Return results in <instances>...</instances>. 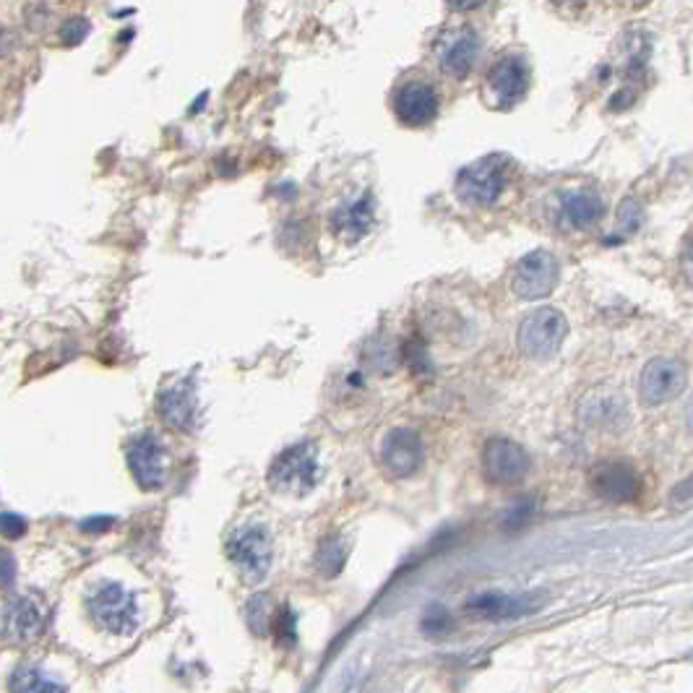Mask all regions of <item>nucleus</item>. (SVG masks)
Returning <instances> with one entry per match:
<instances>
[{"instance_id":"1","label":"nucleus","mask_w":693,"mask_h":693,"mask_svg":"<svg viewBox=\"0 0 693 693\" xmlns=\"http://www.w3.org/2000/svg\"><path fill=\"white\" fill-rule=\"evenodd\" d=\"M86 610L94 626L113 636H128L139 626V602L131 589H126L118 581H105L99 584L89 597H86Z\"/></svg>"},{"instance_id":"2","label":"nucleus","mask_w":693,"mask_h":693,"mask_svg":"<svg viewBox=\"0 0 693 693\" xmlns=\"http://www.w3.org/2000/svg\"><path fill=\"white\" fill-rule=\"evenodd\" d=\"M511 159L503 154H490L469 167L456 178V196L469 206H493L509 185Z\"/></svg>"},{"instance_id":"3","label":"nucleus","mask_w":693,"mask_h":693,"mask_svg":"<svg viewBox=\"0 0 693 693\" xmlns=\"http://www.w3.org/2000/svg\"><path fill=\"white\" fill-rule=\"evenodd\" d=\"M321 462L313 443H295L274 459L269 469L271 490L284 495H308L318 485Z\"/></svg>"},{"instance_id":"4","label":"nucleus","mask_w":693,"mask_h":693,"mask_svg":"<svg viewBox=\"0 0 693 693\" xmlns=\"http://www.w3.org/2000/svg\"><path fill=\"white\" fill-rule=\"evenodd\" d=\"M227 558L238 576L248 584H261L269 576L274 561V545L271 535L261 524H245L235 529L227 540Z\"/></svg>"},{"instance_id":"5","label":"nucleus","mask_w":693,"mask_h":693,"mask_svg":"<svg viewBox=\"0 0 693 693\" xmlns=\"http://www.w3.org/2000/svg\"><path fill=\"white\" fill-rule=\"evenodd\" d=\"M566 334V316L558 308L542 305V308H535V311L524 316L516 342H519V350H522L524 357L542 363V360H550L555 352L561 350Z\"/></svg>"},{"instance_id":"6","label":"nucleus","mask_w":693,"mask_h":693,"mask_svg":"<svg viewBox=\"0 0 693 693\" xmlns=\"http://www.w3.org/2000/svg\"><path fill=\"white\" fill-rule=\"evenodd\" d=\"M545 605H548V597L540 592H480L464 602V610L472 618H477V621L503 623L519 621V618H527V615H537Z\"/></svg>"},{"instance_id":"7","label":"nucleus","mask_w":693,"mask_h":693,"mask_svg":"<svg viewBox=\"0 0 693 693\" xmlns=\"http://www.w3.org/2000/svg\"><path fill=\"white\" fill-rule=\"evenodd\" d=\"M378 462L386 469V475L396 477V480H407V477L417 475L425 464L423 438L417 436L412 428H391L381 438Z\"/></svg>"},{"instance_id":"8","label":"nucleus","mask_w":693,"mask_h":693,"mask_svg":"<svg viewBox=\"0 0 693 693\" xmlns=\"http://www.w3.org/2000/svg\"><path fill=\"white\" fill-rule=\"evenodd\" d=\"M688 373L686 365L673 357H654L644 365L639 376V399L644 407H660V404L678 399L686 389Z\"/></svg>"},{"instance_id":"9","label":"nucleus","mask_w":693,"mask_h":693,"mask_svg":"<svg viewBox=\"0 0 693 693\" xmlns=\"http://www.w3.org/2000/svg\"><path fill=\"white\" fill-rule=\"evenodd\" d=\"M529 66L519 55H506L490 68L485 79V102L495 110H509L519 105L529 92Z\"/></svg>"},{"instance_id":"10","label":"nucleus","mask_w":693,"mask_h":693,"mask_svg":"<svg viewBox=\"0 0 693 693\" xmlns=\"http://www.w3.org/2000/svg\"><path fill=\"white\" fill-rule=\"evenodd\" d=\"M558 279H561L558 258L550 251H532L519 258L511 277V290L522 300H540L558 287Z\"/></svg>"},{"instance_id":"11","label":"nucleus","mask_w":693,"mask_h":693,"mask_svg":"<svg viewBox=\"0 0 693 693\" xmlns=\"http://www.w3.org/2000/svg\"><path fill=\"white\" fill-rule=\"evenodd\" d=\"M529 467H532V459L524 446L509 438H493L482 449V472L493 485H501V488L516 485L529 475Z\"/></svg>"},{"instance_id":"12","label":"nucleus","mask_w":693,"mask_h":693,"mask_svg":"<svg viewBox=\"0 0 693 693\" xmlns=\"http://www.w3.org/2000/svg\"><path fill=\"white\" fill-rule=\"evenodd\" d=\"M45 605H42L34 594H16L6 602L3 615H0V626L3 636L11 644H32L45 631Z\"/></svg>"},{"instance_id":"13","label":"nucleus","mask_w":693,"mask_h":693,"mask_svg":"<svg viewBox=\"0 0 693 693\" xmlns=\"http://www.w3.org/2000/svg\"><path fill=\"white\" fill-rule=\"evenodd\" d=\"M441 99L436 86L425 79L404 81L394 94V113L399 123L410 128H425L438 118Z\"/></svg>"},{"instance_id":"14","label":"nucleus","mask_w":693,"mask_h":693,"mask_svg":"<svg viewBox=\"0 0 693 693\" xmlns=\"http://www.w3.org/2000/svg\"><path fill=\"white\" fill-rule=\"evenodd\" d=\"M480 34L472 27H456L441 34L436 42V60L446 76L464 79L480 58Z\"/></svg>"},{"instance_id":"15","label":"nucleus","mask_w":693,"mask_h":693,"mask_svg":"<svg viewBox=\"0 0 693 693\" xmlns=\"http://www.w3.org/2000/svg\"><path fill=\"white\" fill-rule=\"evenodd\" d=\"M128 469L144 490H159L167 480L165 446L154 433H141L128 443Z\"/></svg>"},{"instance_id":"16","label":"nucleus","mask_w":693,"mask_h":693,"mask_svg":"<svg viewBox=\"0 0 693 693\" xmlns=\"http://www.w3.org/2000/svg\"><path fill=\"white\" fill-rule=\"evenodd\" d=\"M589 485L600 498L610 503H634L639 501L641 482L639 472L631 464L602 462L589 472Z\"/></svg>"},{"instance_id":"17","label":"nucleus","mask_w":693,"mask_h":693,"mask_svg":"<svg viewBox=\"0 0 693 693\" xmlns=\"http://www.w3.org/2000/svg\"><path fill=\"white\" fill-rule=\"evenodd\" d=\"M159 417L162 423L175 430L191 433L198 428V396L196 383L191 378H183L178 383H170L159 394Z\"/></svg>"},{"instance_id":"18","label":"nucleus","mask_w":693,"mask_h":693,"mask_svg":"<svg viewBox=\"0 0 693 693\" xmlns=\"http://www.w3.org/2000/svg\"><path fill=\"white\" fill-rule=\"evenodd\" d=\"M602 214H605V204H602L600 193L592 191V188H576V191H568L561 196L555 222H558L561 230L579 232L597 225Z\"/></svg>"},{"instance_id":"19","label":"nucleus","mask_w":693,"mask_h":693,"mask_svg":"<svg viewBox=\"0 0 693 693\" xmlns=\"http://www.w3.org/2000/svg\"><path fill=\"white\" fill-rule=\"evenodd\" d=\"M579 420L584 428L613 430L623 428L628 420V407L623 394L613 389H594L581 399Z\"/></svg>"},{"instance_id":"20","label":"nucleus","mask_w":693,"mask_h":693,"mask_svg":"<svg viewBox=\"0 0 693 693\" xmlns=\"http://www.w3.org/2000/svg\"><path fill=\"white\" fill-rule=\"evenodd\" d=\"M373 198L360 196L355 201H347L344 206H339L334 219H331V227L337 232V238L347 240V243H357L360 238L368 235V230L373 227Z\"/></svg>"},{"instance_id":"21","label":"nucleus","mask_w":693,"mask_h":693,"mask_svg":"<svg viewBox=\"0 0 693 693\" xmlns=\"http://www.w3.org/2000/svg\"><path fill=\"white\" fill-rule=\"evenodd\" d=\"M347 555H350V545H347V540H344L342 535L326 537V540L318 545L316 553L318 574L326 576V579L337 576L344 568V563H347Z\"/></svg>"},{"instance_id":"22","label":"nucleus","mask_w":693,"mask_h":693,"mask_svg":"<svg viewBox=\"0 0 693 693\" xmlns=\"http://www.w3.org/2000/svg\"><path fill=\"white\" fill-rule=\"evenodd\" d=\"M63 683L53 680L47 673H42L40 667L21 665L16 667V673L11 675V691L24 693H42V691H63Z\"/></svg>"},{"instance_id":"23","label":"nucleus","mask_w":693,"mask_h":693,"mask_svg":"<svg viewBox=\"0 0 693 693\" xmlns=\"http://www.w3.org/2000/svg\"><path fill=\"white\" fill-rule=\"evenodd\" d=\"M266 605H269V600H266L264 594H258V597H253V600L248 602V623H251L253 634L256 636L269 634V615H266Z\"/></svg>"},{"instance_id":"24","label":"nucleus","mask_w":693,"mask_h":693,"mask_svg":"<svg viewBox=\"0 0 693 693\" xmlns=\"http://www.w3.org/2000/svg\"><path fill=\"white\" fill-rule=\"evenodd\" d=\"M454 621H451L449 610L443 608H430L423 618V631L430 636H443L449 634Z\"/></svg>"},{"instance_id":"25","label":"nucleus","mask_w":693,"mask_h":693,"mask_svg":"<svg viewBox=\"0 0 693 693\" xmlns=\"http://www.w3.org/2000/svg\"><path fill=\"white\" fill-rule=\"evenodd\" d=\"M86 34H89V21L76 16V19H68L66 24L60 27V42L73 47V45H79V42H84Z\"/></svg>"},{"instance_id":"26","label":"nucleus","mask_w":693,"mask_h":693,"mask_svg":"<svg viewBox=\"0 0 693 693\" xmlns=\"http://www.w3.org/2000/svg\"><path fill=\"white\" fill-rule=\"evenodd\" d=\"M0 535L8 537V540H19V537L27 535V522L19 514L0 511Z\"/></svg>"},{"instance_id":"27","label":"nucleus","mask_w":693,"mask_h":693,"mask_svg":"<svg viewBox=\"0 0 693 693\" xmlns=\"http://www.w3.org/2000/svg\"><path fill=\"white\" fill-rule=\"evenodd\" d=\"M274 626H277V639H295V615L290 608H284L282 613L274 618Z\"/></svg>"},{"instance_id":"28","label":"nucleus","mask_w":693,"mask_h":693,"mask_svg":"<svg viewBox=\"0 0 693 693\" xmlns=\"http://www.w3.org/2000/svg\"><path fill=\"white\" fill-rule=\"evenodd\" d=\"M14 579H16L14 558H11V555H3V558H0V589L11 587Z\"/></svg>"},{"instance_id":"29","label":"nucleus","mask_w":693,"mask_h":693,"mask_svg":"<svg viewBox=\"0 0 693 693\" xmlns=\"http://www.w3.org/2000/svg\"><path fill=\"white\" fill-rule=\"evenodd\" d=\"M113 524L115 519H110V516H97V519H86V522L81 524V529H84V532H107Z\"/></svg>"},{"instance_id":"30","label":"nucleus","mask_w":693,"mask_h":693,"mask_svg":"<svg viewBox=\"0 0 693 693\" xmlns=\"http://www.w3.org/2000/svg\"><path fill=\"white\" fill-rule=\"evenodd\" d=\"M454 11H475V8L485 6L488 0H446Z\"/></svg>"},{"instance_id":"31","label":"nucleus","mask_w":693,"mask_h":693,"mask_svg":"<svg viewBox=\"0 0 693 693\" xmlns=\"http://www.w3.org/2000/svg\"><path fill=\"white\" fill-rule=\"evenodd\" d=\"M631 3H644V0H631Z\"/></svg>"}]
</instances>
